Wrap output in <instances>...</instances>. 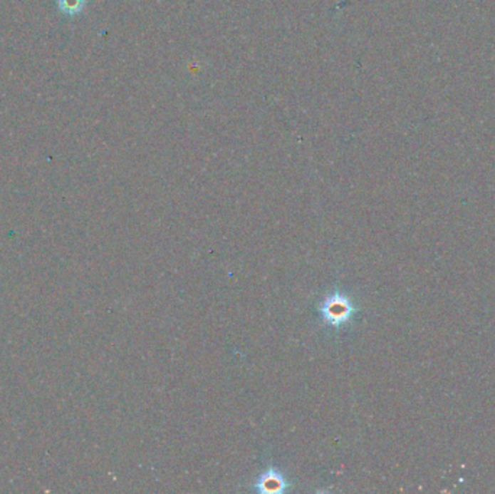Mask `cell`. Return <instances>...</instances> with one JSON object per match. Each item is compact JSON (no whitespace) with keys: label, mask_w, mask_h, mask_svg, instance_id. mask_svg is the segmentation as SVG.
<instances>
[{"label":"cell","mask_w":495,"mask_h":494,"mask_svg":"<svg viewBox=\"0 0 495 494\" xmlns=\"http://www.w3.org/2000/svg\"><path fill=\"white\" fill-rule=\"evenodd\" d=\"M359 307L353 297L339 287L326 292L318 304V313L325 328L340 332L352 325Z\"/></svg>","instance_id":"obj_1"},{"label":"cell","mask_w":495,"mask_h":494,"mask_svg":"<svg viewBox=\"0 0 495 494\" xmlns=\"http://www.w3.org/2000/svg\"><path fill=\"white\" fill-rule=\"evenodd\" d=\"M293 488L291 480L287 474L276 464L269 463L256 475L251 484V490L261 494H284Z\"/></svg>","instance_id":"obj_2"},{"label":"cell","mask_w":495,"mask_h":494,"mask_svg":"<svg viewBox=\"0 0 495 494\" xmlns=\"http://www.w3.org/2000/svg\"><path fill=\"white\" fill-rule=\"evenodd\" d=\"M66 6H68V11H71V9H77V8H80V0H64V2H63Z\"/></svg>","instance_id":"obj_3"}]
</instances>
